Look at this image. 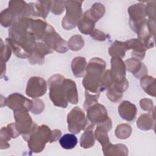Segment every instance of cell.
I'll list each match as a JSON object with an SVG mask.
<instances>
[{
  "mask_svg": "<svg viewBox=\"0 0 156 156\" xmlns=\"http://www.w3.org/2000/svg\"><path fill=\"white\" fill-rule=\"evenodd\" d=\"M137 127L142 130H149L154 128L155 118L154 112L151 113H144L141 115L136 121Z\"/></svg>",
  "mask_w": 156,
  "mask_h": 156,
  "instance_id": "484cf974",
  "label": "cell"
},
{
  "mask_svg": "<svg viewBox=\"0 0 156 156\" xmlns=\"http://www.w3.org/2000/svg\"><path fill=\"white\" fill-rule=\"evenodd\" d=\"M147 27L149 32L153 36L155 34V20L152 19L147 20Z\"/></svg>",
  "mask_w": 156,
  "mask_h": 156,
  "instance_id": "7dc6e473",
  "label": "cell"
},
{
  "mask_svg": "<svg viewBox=\"0 0 156 156\" xmlns=\"http://www.w3.org/2000/svg\"><path fill=\"white\" fill-rule=\"evenodd\" d=\"M16 20L17 18L9 8L3 10L0 13V23L3 27H10Z\"/></svg>",
  "mask_w": 156,
  "mask_h": 156,
  "instance_id": "4dcf8cb0",
  "label": "cell"
},
{
  "mask_svg": "<svg viewBox=\"0 0 156 156\" xmlns=\"http://www.w3.org/2000/svg\"><path fill=\"white\" fill-rule=\"evenodd\" d=\"M88 11L93 17L98 21L104 16L105 12V9L102 3L96 2L91 6Z\"/></svg>",
  "mask_w": 156,
  "mask_h": 156,
  "instance_id": "d590c367",
  "label": "cell"
},
{
  "mask_svg": "<svg viewBox=\"0 0 156 156\" xmlns=\"http://www.w3.org/2000/svg\"><path fill=\"white\" fill-rule=\"evenodd\" d=\"M132 132L131 126L126 123L119 124L115 129V135L119 139H127L128 138Z\"/></svg>",
  "mask_w": 156,
  "mask_h": 156,
  "instance_id": "d6a6232c",
  "label": "cell"
},
{
  "mask_svg": "<svg viewBox=\"0 0 156 156\" xmlns=\"http://www.w3.org/2000/svg\"><path fill=\"white\" fill-rule=\"evenodd\" d=\"M32 8V16H40L45 19L51 7V1H38L36 2H30Z\"/></svg>",
  "mask_w": 156,
  "mask_h": 156,
  "instance_id": "44dd1931",
  "label": "cell"
},
{
  "mask_svg": "<svg viewBox=\"0 0 156 156\" xmlns=\"http://www.w3.org/2000/svg\"><path fill=\"white\" fill-rule=\"evenodd\" d=\"M6 44H7L10 48L13 53L18 57L20 58H28L30 54L27 53L24 49L16 41L10 38V37L5 39Z\"/></svg>",
  "mask_w": 156,
  "mask_h": 156,
  "instance_id": "f546056e",
  "label": "cell"
},
{
  "mask_svg": "<svg viewBox=\"0 0 156 156\" xmlns=\"http://www.w3.org/2000/svg\"><path fill=\"white\" fill-rule=\"evenodd\" d=\"M63 88L67 101L72 104H77L79 96L75 82L71 79L65 78L63 82Z\"/></svg>",
  "mask_w": 156,
  "mask_h": 156,
  "instance_id": "ac0fdd59",
  "label": "cell"
},
{
  "mask_svg": "<svg viewBox=\"0 0 156 156\" xmlns=\"http://www.w3.org/2000/svg\"><path fill=\"white\" fill-rule=\"evenodd\" d=\"M90 35L91 37V38H93L94 40L100 41H105L107 38L106 34L104 32L98 29H94Z\"/></svg>",
  "mask_w": 156,
  "mask_h": 156,
  "instance_id": "f6af8a7d",
  "label": "cell"
},
{
  "mask_svg": "<svg viewBox=\"0 0 156 156\" xmlns=\"http://www.w3.org/2000/svg\"><path fill=\"white\" fill-rule=\"evenodd\" d=\"M65 78L60 74H55L51 76L48 80L51 100L54 105L62 108H66L68 103L63 88V82Z\"/></svg>",
  "mask_w": 156,
  "mask_h": 156,
  "instance_id": "277c9868",
  "label": "cell"
},
{
  "mask_svg": "<svg viewBox=\"0 0 156 156\" xmlns=\"http://www.w3.org/2000/svg\"><path fill=\"white\" fill-rule=\"evenodd\" d=\"M106 96L108 99L112 102L116 103L119 102L123 96V93L118 92L114 87L113 85L107 90Z\"/></svg>",
  "mask_w": 156,
  "mask_h": 156,
  "instance_id": "f35d334b",
  "label": "cell"
},
{
  "mask_svg": "<svg viewBox=\"0 0 156 156\" xmlns=\"http://www.w3.org/2000/svg\"><path fill=\"white\" fill-rule=\"evenodd\" d=\"M47 91V83L44 79L40 77L34 76L30 77L27 84L26 94L33 99L43 96Z\"/></svg>",
  "mask_w": 156,
  "mask_h": 156,
  "instance_id": "7c38bea8",
  "label": "cell"
},
{
  "mask_svg": "<svg viewBox=\"0 0 156 156\" xmlns=\"http://www.w3.org/2000/svg\"><path fill=\"white\" fill-rule=\"evenodd\" d=\"M52 52L53 50L44 42H37L34 50L28 57L29 62L32 65H42L44 62V56Z\"/></svg>",
  "mask_w": 156,
  "mask_h": 156,
  "instance_id": "5bb4252c",
  "label": "cell"
},
{
  "mask_svg": "<svg viewBox=\"0 0 156 156\" xmlns=\"http://www.w3.org/2000/svg\"><path fill=\"white\" fill-rule=\"evenodd\" d=\"M44 110V104L43 101L40 99L34 98L32 100V107L30 110V112L32 113L38 115Z\"/></svg>",
  "mask_w": 156,
  "mask_h": 156,
  "instance_id": "b9f144b4",
  "label": "cell"
},
{
  "mask_svg": "<svg viewBox=\"0 0 156 156\" xmlns=\"http://www.w3.org/2000/svg\"><path fill=\"white\" fill-rule=\"evenodd\" d=\"M86 111L87 119L93 124H100L108 118L106 108L98 102L88 107Z\"/></svg>",
  "mask_w": 156,
  "mask_h": 156,
  "instance_id": "4fadbf2b",
  "label": "cell"
},
{
  "mask_svg": "<svg viewBox=\"0 0 156 156\" xmlns=\"http://www.w3.org/2000/svg\"><path fill=\"white\" fill-rule=\"evenodd\" d=\"M84 40L80 35H74L72 36L68 41L69 49L74 51L80 50L84 46Z\"/></svg>",
  "mask_w": 156,
  "mask_h": 156,
  "instance_id": "836d02e7",
  "label": "cell"
},
{
  "mask_svg": "<svg viewBox=\"0 0 156 156\" xmlns=\"http://www.w3.org/2000/svg\"><path fill=\"white\" fill-rule=\"evenodd\" d=\"M52 130L46 125H41L31 133L23 135V139L27 142L29 149L35 153H39L43 151L46 144L50 142Z\"/></svg>",
  "mask_w": 156,
  "mask_h": 156,
  "instance_id": "3957f363",
  "label": "cell"
},
{
  "mask_svg": "<svg viewBox=\"0 0 156 156\" xmlns=\"http://www.w3.org/2000/svg\"><path fill=\"white\" fill-rule=\"evenodd\" d=\"M7 127L8 128L10 133L12 136V138H17L20 135H21L20 133V132L18 131L16 126H15V123H10L9 124L7 125Z\"/></svg>",
  "mask_w": 156,
  "mask_h": 156,
  "instance_id": "bcb514c9",
  "label": "cell"
},
{
  "mask_svg": "<svg viewBox=\"0 0 156 156\" xmlns=\"http://www.w3.org/2000/svg\"><path fill=\"white\" fill-rule=\"evenodd\" d=\"M13 115L15 126L23 136L31 133L38 127V125L32 121V119L28 112H15Z\"/></svg>",
  "mask_w": 156,
  "mask_h": 156,
  "instance_id": "8fae6325",
  "label": "cell"
},
{
  "mask_svg": "<svg viewBox=\"0 0 156 156\" xmlns=\"http://www.w3.org/2000/svg\"><path fill=\"white\" fill-rule=\"evenodd\" d=\"M140 105L141 108L144 111H147L148 112H152L154 111V106L153 102L152 100L149 99H142L140 101Z\"/></svg>",
  "mask_w": 156,
  "mask_h": 156,
  "instance_id": "ee69618b",
  "label": "cell"
},
{
  "mask_svg": "<svg viewBox=\"0 0 156 156\" xmlns=\"http://www.w3.org/2000/svg\"><path fill=\"white\" fill-rule=\"evenodd\" d=\"M87 66L85 57H76L71 62V69L76 77H82L85 76Z\"/></svg>",
  "mask_w": 156,
  "mask_h": 156,
  "instance_id": "83f0119b",
  "label": "cell"
},
{
  "mask_svg": "<svg viewBox=\"0 0 156 156\" xmlns=\"http://www.w3.org/2000/svg\"><path fill=\"white\" fill-rule=\"evenodd\" d=\"M112 127V122L109 117L105 121L97 124L94 134L95 138L101 143L102 147L110 143L108 136V132L111 130Z\"/></svg>",
  "mask_w": 156,
  "mask_h": 156,
  "instance_id": "2e32d148",
  "label": "cell"
},
{
  "mask_svg": "<svg viewBox=\"0 0 156 156\" xmlns=\"http://www.w3.org/2000/svg\"><path fill=\"white\" fill-rule=\"evenodd\" d=\"M83 1H65L66 15L62 21V27L65 30L74 28L83 16L82 4Z\"/></svg>",
  "mask_w": 156,
  "mask_h": 156,
  "instance_id": "8992f818",
  "label": "cell"
},
{
  "mask_svg": "<svg viewBox=\"0 0 156 156\" xmlns=\"http://www.w3.org/2000/svg\"><path fill=\"white\" fill-rule=\"evenodd\" d=\"M48 24L40 19L32 20L30 25V30L36 40H41L45 34Z\"/></svg>",
  "mask_w": 156,
  "mask_h": 156,
  "instance_id": "d4e9b609",
  "label": "cell"
},
{
  "mask_svg": "<svg viewBox=\"0 0 156 156\" xmlns=\"http://www.w3.org/2000/svg\"><path fill=\"white\" fill-rule=\"evenodd\" d=\"M126 42L128 44L129 49H132L130 55L133 58L140 60L144 58L147 49L139 39L132 38L126 41Z\"/></svg>",
  "mask_w": 156,
  "mask_h": 156,
  "instance_id": "7402d4cb",
  "label": "cell"
},
{
  "mask_svg": "<svg viewBox=\"0 0 156 156\" xmlns=\"http://www.w3.org/2000/svg\"><path fill=\"white\" fill-rule=\"evenodd\" d=\"M99 95H100V93H91L86 90L85 93V101L83 104L84 109L86 110L88 107H90L92 105L98 102Z\"/></svg>",
  "mask_w": 156,
  "mask_h": 156,
  "instance_id": "74e56055",
  "label": "cell"
},
{
  "mask_svg": "<svg viewBox=\"0 0 156 156\" xmlns=\"http://www.w3.org/2000/svg\"><path fill=\"white\" fill-rule=\"evenodd\" d=\"M97 21L90 14L88 10H87L77 24L80 32L85 35L90 34L94 29Z\"/></svg>",
  "mask_w": 156,
  "mask_h": 156,
  "instance_id": "ffe728a7",
  "label": "cell"
},
{
  "mask_svg": "<svg viewBox=\"0 0 156 156\" xmlns=\"http://www.w3.org/2000/svg\"><path fill=\"white\" fill-rule=\"evenodd\" d=\"M59 143L62 148L71 149L74 148L76 146L77 139L73 133H66L60 138Z\"/></svg>",
  "mask_w": 156,
  "mask_h": 156,
  "instance_id": "1f68e13d",
  "label": "cell"
},
{
  "mask_svg": "<svg viewBox=\"0 0 156 156\" xmlns=\"http://www.w3.org/2000/svg\"><path fill=\"white\" fill-rule=\"evenodd\" d=\"M5 105L13 112L30 111L32 107V100L24 97L21 94L14 93L5 98Z\"/></svg>",
  "mask_w": 156,
  "mask_h": 156,
  "instance_id": "30bf717a",
  "label": "cell"
},
{
  "mask_svg": "<svg viewBox=\"0 0 156 156\" xmlns=\"http://www.w3.org/2000/svg\"><path fill=\"white\" fill-rule=\"evenodd\" d=\"M32 20L29 17L20 18L9 29V37L20 44L29 54L34 50L37 43L30 30Z\"/></svg>",
  "mask_w": 156,
  "mask_h": 156,
  "instance_id": "6da1fadb",
  "label": "cell"
},
{
  "mask_svg": "<svg viewBox=\"0 0 156 156\" xmlns=\"http://www.w3.org/2000/svg\"><path fill=\"white\" fill-rule=\"evenodd\" d=\"M0 58L1 62L5 63L7 62L12 54V50L7 44H4L2 40H1V46H0Z\"/></svg>",
  "mask_w": 156,
  "mask_h": 156,
  "instance_id": "ab89813d",
  "label": "cell"
},
{
  "mask_svg": "<svg viewBox=\"0 0 156 156\" xmlns=\"http://www.w3.org/2000/svg\"><path fill=\"white\" fill-rule=\"evenodd\" d=\"M124 63L126 70L131 73L136 78L141 79L147 75V67L140 60L132 57L126 60Z\"/></svg>",
  "mask_w": 156,
  "mask_h": 156,
  "instance_id": "e0dca14e",
  "label": "cell"
},
{
  "mask_svg": "<svg viewBox=\"0 0 156 156\" xmlns=\"http://www.w3.org/2000/svg\"><path fill=\"white\" fill-rule=\"evenodd\" d=\"M155 1H149L146 5L145 13L148 19L155 20Z\"/></svg>",
  "mask_w": 156,
  "mask_h": 156,
  "instance_id": "7bdbcfd3",
  "label": "cell"
},
{
  "mask_svg": "<svg viewBox=\"0 0 156 156\" xmlns=\"http://www.w3.org/2000/svg\"><path fill=\"white\" fill-rule=\"evenodd\" d=\"M8 8L16 16L17 20L28 17L32 14L30 5L24 1H10L9 2Z\"/></svg>",
  "mask_w": 156,
  "mask_h": 156,
  "instance_id": "9a60e30c",
  "label": "cell"
},
{
  "mask_svg": "<svg viewBox=\"0 0 156 156\" xmlns=\"http://www.w3.org/2000/svg\"><path fill=\"white\" fill-rule=\"evenodd\" d=\"M41 40L51 49L56 52L64 53L69 49L68 42L63 40L49 24L48 25L45 34Z\"/></svg>",
  "mask_w": 156,
  "mask_h": 156,
  "instance_id": "ba28073f",
  "label": "cell"
},
{
  "mask_svg": "<svg viewBox=\"0 0 156 156\" xmlns=\"http://www.w3.org/2000/svg\"><path fill=\"white\" fill-rule=\"evenodd\" d=\"M105 68L106 63L103 59L94 57L90 60L82 80V85L87 91L91 93H101L100 80Z\"/></svg>",
  "mask_w": 156,
  "mask_h": 156,
  "instance_id": "7a4b0ae2",
  "label": "cell"
},
{
  "mask_svg": "<svg viewBox=\"0 0 156 156\" xmlns=\"http://www.w3.org/2000/svg\"><path fill=\"white\" fill-rule=\"evenodd\" d=\"M12 136L10 133V132L8 128L6 127H3L1 129V135H0V148L1 149H4L9 148L10 146L8 143V141L10 140Z\"/></svg>",
  "mask_w": 156,
  "mask_h": 156,
  "instance_id": "8d00e7d4",
  "label": "cell"
},
{
  "mask_svg": "<svg viewBox=\"0 0 156 156\" xmlns=\"http://www.w3.org/2000/svg\"><path fill=\"white\" fill-rule=\"evenodd\" d=\"M94 124L88 125L84 130L85 132L81 135L80 139V146L84 149H89L93 147L95 143V136L93 133Z\"/></svg>",
  "mask_w": 156,
  "mask_h": 156,
  "instance_id": "cb8c5ba5",
  "label": "cell"
},
{
  "mask_svg": "<svg viewBox=\"0 0 156 156\" xmlns=\"http://www.w3.org/2000/svg\"><path fill=\"white\" fill-rule=\"evenodd\" d=\"M140 85L143 90L149 95L155 96V80L154 77L146 75L141 78Z\"/></svg>",
  "mask_w": 156,
  "mask_h": 156,
  "instance_id": "f1b7e54d",
  "label": "cell"
},
{
  "mask_svg": "<svg viewBox=\"0 0 156 156\" xmlns=\"http://www.w3.org/2000/svg\"><path fill=\"white\" fill-rule=\"evenodd\" d=\"M111 74L113 80V86L119 93H123L129 87V82L126 78V68L122 58L119 57H112Z\"/></svg>",
  "mask_w": 156,
  "mask_h": 156,
  "instance_id": "5b68a950",
  "label": "cell"
},
{
  "mask_svg": "<svg viewBox=\"0 0 156 156\" xmlns=\"http://www.w3.org/2000/svg\"><path fill=\"white\" fill-rule=\"evenodd\" d=\"M114 84L110 69H107L102 74L100 80V91H103Z\"/></svg>",
  "mask_w": 156,
  "mask_h": 156,
  "instance_id": "e575fe53",
  "label": "cell"
},
{
  "mask_svg": "<svg viewBox=\"0 0 156 156\" xmlns=\"http://www.w3.org/2000/svg\"><path fill=\"white\" fill-rule=\"evenodd\" d=\"M102 149L103 154L106 156H116V155H127L129 153L128 148L123 144H112L111 143L102 146Z\"/></svg>",
  "mask_w": 156,
  "mask_h": 156,
  "instance_id": "603a6c76",
  "label": "cell"
},
{
  "mask_svg": "<svg viewBox=\"0 0 156 156\" xmlns=\"http://www.w3.org/2000/svg\"><path fill=\"white\" fill-rule=\"evenodd\" d=\"M1 63V77H2V74L4 73H5V63L4 62H2Z\"/></svg>",
  "mask_w": 156,
  "mask_h": 156,
  "instance_id": "681fc988",
  "label": "cell"
},
{
  "mask_svg": "<svg viewBox=\"0 0 156 156\" xmlns=\"http://www.w3.org/2000/svg\"><path fill=\"white\" fill-rule=\"evenodd\" d=\"M62 132L60 130L58 129H54L52 130V135H51V138L49 143H53L56 141L58 140V138L61 136Z\"/></svg>",
  "mask_w": 156,
  "mask_h": 156,
  "instance_id": "c3c4849f",
  "label": "cell"
},
{
  "mask_svg": "<svg viewBox=\"0 0 156 156\" xmlns=\"http://www.w3.org/2000/svg\"><path fill=\"white\" fill-rule=\"evenodd\" d=\"M65 1H51V10L55 15H60L65 9Z\"/></svg>",
  "mask_w": 156,
  "mask_h": 156,
  "instance_id": "60d3db41",
  "label": "cell"
},
{
  "mask_svg": "<svg viewBox=\"0 0 156 156\" xmlns=\"http://www.w3.org/2000/svg\"><path fill=\"white\" fill-rule=\"evenodd\" d=\"M145 7L146 5L143 2H139L132 5L128 9L129 26L130 29L136 33H137L147 22Z\"/></svg>",
  "mask_w": 156,
  "mask_h": 156,
  "instance_id": "9c48e42d",
  "label": "cell"
},
{
  "mask_svg": "<svg viewBox=\"0 0 156 156\" xmlns=\"http://www.w3.org/2000/svg\"><path fill=\"white\" fill-rule=\"evenodd\" d=\"M129 50V46L126 41L116 40L108 48V54L112 57L123 58L126 52Z\"/></svg>",
  "mask_w": 156,
  "mask_h": 156,
  "instance_id": "4316f807",
  "label": "cell"
},
{
  "mask_svg": "<svg viewBox=\"0 0 156 156\" xmlns=\"http://www.w3.org/2000/svg\"><path fill=\"white\" fill-rule=\"evenodd\" d=\"M67 123L69 131L73 134L80 133L88 126L85 114L79 107H74L68 114Z\"/></svg>",
  "mask_w": 156,
  "mask_h": 156,
  "instance_id": "52a82bcc",
  "label": "cell"
},
{
  "mask_svg": "<svg viewBox=\"0 0 156 156\" xmlns=\"http://www.w3.org/2000/svg\"><path fill=\"white\" fill-rule=\"evenodd\" d=\"M120 116L126 121H132L137 114V108L135 104L128 101H123L118 107Z\"/></svg>",
  "mask_w": 156,
  "mask_h": 156,
  "instance_id": "d6986e66",
  "label": "cell"
}]
</instances>
